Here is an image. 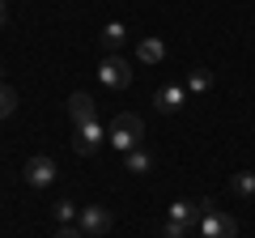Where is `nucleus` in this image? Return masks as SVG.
<instances>
[{
    "label": "nucleus",
    "mask_w": 255,
    "mask_h": 238,
    "mask_svg": "<svg viewBox=\"0 0 255 238\" xmlns=\"http://www.w3.org/2000/svg\"><path fill=\"white\" fill-rule=\"evenodd\" d=\"M136 55L145 60V64H162V60H166V43H162V38H140Z\"/></svg>",
    "instance_id": "nucleus-10"
},
{
    "label": "nucleus",
    "mask_w": 255,
    "mask_h": 238,
    "mask_svg": "<svg viewBox=\"0 0 255 238\" xmlns=\"http://www.w3.org/2000/svg\"><path fill=\"white\" fill-rule=\"evenodd\" d=\"M230 187H234V196H247V200H251V196H255V174H251V170L234 174V179H230Z\"/></svg>",
    "instance_id": "nucleus-13"
},
{
    "label": "nucleus",
    "mask_w": 255,
    "mask_h": 238,
    "mask_svg": "<svg viewBox=\"0 0 255 238\" xmlns=\"http://www.w3.org/2000/svg\"><path fill=\"white\" fill-rule=\"evenodd\" d=\"M200 217H204V200H174L170 204V221H179L183 230L200 226Z\"/></svg>",
    "instance_id": "nucleus-6"
},
{
    "label": "nucleus",
    "mask_w": 255,
    "mask_h": 238,
    "mask_svg": "<svg viewBox=\"0 0 255 238\" xmlns=\"http://www.w3.org/2000/svg\"><path fill=\"white\" fill-rule=\"evenodd\" d=\"M124 38H128V30L119 26V21H111V26L102 30V47H107V51H115V47H124Z\"/></svg>",
    "instance_id": "nucleus-12"
},
{
    "label": "nucleus",
    "mask_w": 255,
    "mask_h": 238,
    "mask_svg": "<svg viewBox=\"0 0 255 238\" xmlns=\"http://www.w3.org/2000/svg\"><path fill=\"white\" fill-rule=\"evenodd\" d=\"M187 85H191V90H196V94H204V90H209V85H213V77L204 73V68H196V73H191V81H187Z\"/></svg>",
    "instance_id": "nucleus-15"
},
{
    "label": "nucleus",
    "mask_w": 255,
    "mask_h": 238,
    "mask_svg": "<svg viewBox=\"0 0 255 238\" xmlns=\"http://www.w3.org/2000/svg\"><path fill=\"white\" fill-rule=\"evenodd\" d=\"M55 217H60V221H73L77 217V204L73 200H60V204H55Z\"/></svg>",
    "instance_id": "nucleus-16"
},
{
    "label": "nucleus",
    "mask_w": 255,
    "mask_h": 238,
    "mask_svg": "<svg viewBox=\"0 0 255 238\" xmlns=\"http://www.w3.org/2000/svg\"><path fill=\"white\" fill-rule=\"evenodd\" d=\"M183 102H187V94H183L179 85H162V90H157V111H162V115H174Z\"/></svg>",
    "instance_id": "nucleus-9"
},
{
    "label": "nucleus",
    "mask_w": 255,
    "mask_h": 238,
    "mask_svg": "<svg viewBox=\"0 0 255 238\" xmlns=\"http://www.w3.org/2000/svg\"><path fill=\"white\" fill-rule=\"evenodd\" d=\"M77 230H81L85 238H98L111 230V209H102V204H85L81 217H77Z\"/></svg>",
    "instance_id": "nucleus-3"
},
{
    "label": "nucleus",
    "mask_w": 255,
    "mask_h": 238,
    "mask_svg": "<svg viewBox=\"0 0 255 238\" xmlns=\"http://www.w3.org/2000/svg\"><path fill=\"white\" fill-rule=\"evenodd\" d=\"M98 77L102 85H111V90H124L128 81H132V68H128V60H119V55H107L98 64Z\"/></svg>",
    "instance_id": "nucleus-5"
},
{
    "label": "nucleus",
    "mask_w": 255,
    "mask_h": 238,
    "mask_svg": "<svg viewBox=\"0 0 255 238\" xmlns=\"http://www.w3.org/2000/svg\"><path fill=\"white\" fill-rule=\"evenodd\" d=\"M200 238H238V221L230 217V213H217V209H213V200H204Z\"/></svg>",
    "instance_id": "nucleus-2"
},
{
    "label": "nucleus",
    "mask_w": 255,
    "mask_h": 238,
    "mask_svg": "<svg viewBox=\"0 0 255 238\" xmlns=\"http://www.w3.org/2000/svg\"><path fill=\"white\" fill-rule=\"evenodd\" d=\"M13 111H17V90L0 81V119H9Z\"/></svg>",
    "instance_id": "nucleus-14"
},
{
    "label": "nucleus",
    "mask_w": 255,
    "mask_h": 238,
    "mask_svg": "<svg viewBox=\"0 0 255 238\" xmlns=\"http://www.w3.org/2000/svg\"><path fill=\"white\" fill-rule=\"evenodd\" d=\"M51 179H55V162L51 157H30L26 162V183L30 187H47Z\"/></svg>",
    "instance_id": "nucleus-8"
},
{
    "label": "nucleus",
    "mask_w": 255,
    "mask_h": 238,
    "mask_svg": "<svg viewBox=\"0 0 255 238\" xmlns=\"http://www.w3.org/2000/svg\"><path fill=\"white\" fill-rule=\"evenodd\" d=\"M107 140H111V149H124V153L140 149V140H145V123H140V115H132V111L115 115V119H111Z\"/></svg>",
    "instance_id": "nucleus-1"
},
{
    "label": "nucleus",
    "mask_w": 255,
    "mask_h": 238,
    "mask_svg": "<svg viewBox=\"0 0 255 238\" xmlns=\"http://www.w3.org/2000/svg\"><path fill=\"white\" fill-rule=\"evenodd\" d=\"M102 140H107V128H102L98 119H94V123H81V128H77V136H73V149H77L81 157H94Z\"/></svg>",
    "instance_id": "nucleus-4"
},
{
    "label": "nucleus",
    "mask_w": 255,
    "mask_h": 238,
    "mask_svg": "<svg viewBox=\"0 0 255 238\" xmlns=\"http://www.w3.org/2000/svg\"><path fill=\"white\" fill-rule=\"evenodd\" d=\"M55 238H85V234H81V230H73V226H60V230H55Z\"/></svg>",
    "instance_id": "nucleus-18"
},
{
    "label": "nucleus",
    "mask_w": 255,
    "mask_h": 238,
    "mask_svg": "<svg viewBox=\"0 0 255 238\" xmlns=\"http://www.w3.org/2000/svg\"><path fill=\"white\" fill-rule=\"evenodd\" d=\"M9 21V0H0V26Z\"/></svg>",
    "instance_id": "nucleus-19"
},
{
    "label": "nucleus",
    "mask_w": 255,
    "mask_h": 238,
    "mask_svg": "<svg viewBox=\"0 0 255 238\" xmlns=\"http://www.w3.org/2000/svg\"><path fill=\"white\" fill-rule=\"evenodd\" d=\"M68 119H73V128H81V123H94V119H98V107H94L90 94H73V98H68Z\"/></svg>",
    "instance_id": "nucleus-7"
},
{
    "label": "nucleus",
    "mask_w": 255,
    "mask_h": 238,
    "mask_svg": "<svg viewBox=\"0 0 255 238\" xmlns=\"http://www.w3.org/2000/svg\"><path fill=\"white\" fill-rule=\"evenodd\" d=\"M149 166H153V157H149L145 149H132V153L124 157V170H132V174H149Z\"/></svg>",
    "instance_id": "nucleus-11"
},
{
    "label": "nucleus",
    "mask_w": 255,
    "mask_h": 238,
    "mask_svg": "<svg viewBox=\"0 0 255 238\" xmlns=\"http://www.w3.org/2000/svg\"><path fill=\"white\" fill-rule=\"evenodd\" d=\"M162 238H187V230H183L179 221H166V226H162Z\"/></svg>",
    "instance_id": "nucleus-17"
}]
</instances>
